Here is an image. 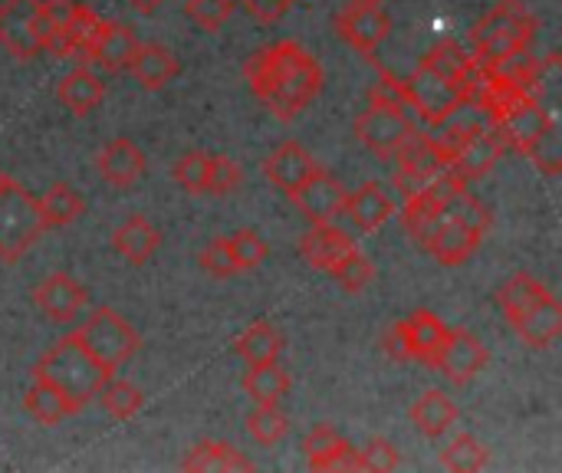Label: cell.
<instances>
[{
	"label": "cell",
	"instance_id": "1",
	"mask_svg": "<svg viewBox=\"0 0 562 473\" xmlns=\"http://www.w3.org/2000/svg\"><path fill=\"white\" fill-rule=\"evenodd\" d=\"M244 79L280 122H290L319 95L323 66L300 43L283 40L267 49H257L244 63Z\"/></svg>",
	"mask_w": 562,
	"mask_h": 473
},
{
	"label": "cell",
	"instance_id": "2",
	"mask_svg": "<svg viewBox=\"0 0 562 473\" xmlns=\"http://www.w3.org/2000/svg\"><path fill=\"white\" fill-rule=\"evenodd\" d=\"M112 372H105L86 349L76 336H63L33 369V379L53 385L56 392H63L69 398V405L76 412H82L95 395L99 388L105 385Z\"/></svg>",
	"mask_w": 562,
	"mask_h": 473
},
{
	"label": "cell",
	"instance_id": "3",
	"mask_svg": "<svg viewBox=\"0 0 562 473\" xmlns=\"http://www.w3.org/2000/svg\"><path fill=\"white\" fill-rule=\"evenodd\" d=\"M507 142V148L533 158L543 171L557 174L560 171V138H557V119L543 105V99L530 95L517 109H510L504 119L494 122Z\"/></svg>",
	"mask_w": 562,
	"mask_h": 473
},
{
	"label": "cell",
	"instance_id": "4",
	"mask_svg": "<svg viewBox=\"0 0 562 473\" xmlns=\"http://www.w3.org/2000/svg\"><path fill=\"white\" fill-rule=\"evenodd\" d=\"M533 36H537V16L524 3L504 0L484 20H477V26L471 33L474 59H477V66H494L501 59L527 53Z\"/></svg>",
	"mask_w": 562,
	"mask_h": 473
},
{
	"label": "cell",
	"instance_id": "5",
	"mask_svg": "<svg viewBox=\"0 0 562 473\" xmlns=\"http://www.w3.org/2000/svg\"><path fill=\"white\" fill-rule=\"evenodd\" d=\"M72 336H76V339L82 342V349H86L105 372H112V375H115V369H122V365L138 352V346H142V339H138V333L132 329V323H128L125 316H119L115 309H109V306L92 309L89 319H86Z\"/></svg>",
	"mask_w": 562,
	"mask_h": 473
},
{
	"label": "cell",
	"instance_id": "6",
	"mask_svg": "<svg viewBox=\"0 0 562 473\" xmlns=\"http://www.w3.org/2000/svg\"><path fill=\"white\" fill-rule=\"evenodd\" d=\"M99 16L76 0H43V49L86 59Z\"/></svg>",
	"mask_w": 562,
	"mask_h": 473
},
{
	"label": "cell",
	"instance_id": "7",
	"mask_svg": "<svg viewBox=\"0 0 562 473\" xmlns=\"http://www.w3.org/2000/svg\"><path fill=\"white\" fill-rule=\"evenodd\" d=\"M43 234L36 198L26 194L16 181H0V260L16 263Z\"/></svg>",
	"mask_w": 562,
	"mask_h": 473
},
{
	"label": "cell",
	"instance_id": "8",
	"mask_svg": "<svg viewBox=\"0 0 562 473\" xmlns=\"http://www.w3.org/2000/svg\"><path fill=\"white\" fill-rule=\"evenodd\" d=\"M0 46L16 59H33L43 49V0H3L0 3Z\"/></svg>",
	"mask_w": 562,
	"mask_h": 473
},
{
	"label": "cell",
	"instance_id": "9",
	"mask_svg": "<svg viewBox=\"0 0 562 473\" xmlns=\"http://www.w3.org/2000/svg\"><path fill=\"white\" fill-rule=\"evenodd\" d=\"M415 122L408 112H398V109H382V105H369L366 112L356 115V135L359 142L375 151L379 158H395V151L415 135Z\"/></svg>",
	"mask_w": 562,
	"mask_h": 473
},
{
	"label": "cell",
	"instance_id": "10",
	"mask_svg": "<svg viewBox=\"0 0 562 473\" xmlns=\"http://www.w3.org/2000/svg\"><path fill=\"white\" fill-rule=\"evenodd\" d=\"M405 92H408V109L425 122H438L441 115H448L454 105H461L464 99H474L468 92H461L458 86H451L448 79H441L435 69H428L425 63H418V69L405 79Z\"/></svg>",
	"mask_w": 562,
	"mask_h": 473
},
{
	"label": "cell",
	"instance_id": "11",
	"mask_svg": "<svg viewBox=\"0 0 562 473\" xmlns=\"http://www.w3.org/2000/svg\"><path fill=\"white\" fill-rule=\"evenodd\" d=\"M487 125H494L491 112H487L477 99H464V102L454 105L448 115H441L438 122H431L428 132H425V138L435 145V151H438L445 161H451V158L464 148V142H468L474 132L487 128Z\"/></svg>",
	"mask_w": 562,
	"mask_h": 473
},
{
	"label": "cell",
	"instance_id": "12",
	"mask_svg": "<svg viewBox=\"0 0 562 473\" xmlns=\"http://www.w3.org/2000/svg\"><path fill=\"white\" fill-rule=\"evenodd\" d=\"M336 30L339 36L359 49V53H375L389 36H392V16L382 10V3H366V0H352L339 10L336 16Z\"/></svg>",
	"mask_w": 562,
	"mask_h": 473
},
{
	"label": "cell",
	"instance_id": "13",
	"mask_svg": "<svg viewBox=\"0 0 562 473\" xmlns=\"http://www.w3.org/2000/svg\"><path fill=\"white\" fill-rule=\"evenodd\" d=\"M398 168H395V188L402 191V198H412L418 191L428 188V181L435 174H441L448 168V161L435 151V145L425 138V132H415L392 158Z\"/></svg>",
	"mask_w": 562,
	"mask_h": 473
},
{
	"label": "cell",
	"instance_id": "14",
	"mask_svg": "<svg viewBox=\"0 0 562 473\" xmlns=\"http://www.w3.org/2000/svg\"><path fill=\"white\" fill-rule=\"evenodd\" d=\"M491 362V352L484 349V342L474 336V333H464V329H448V339L441 346V352L435 356V369L451 379L454 385H468L474 382Z\"/></svg>",
	"mask_w": 562,
	"mask_h": 473
},
{
	"label": "cell",
	"instance_id": "15",
	"mask_svg": "<svg viewBox=\"0 0 562 473\" xmlns=\"http://www.w3.org/2000/svg\"><path fill=\"white\" fill-rule=\"evenodd\" d=\"M346 194H349L346 184L319 165L290 198L300 207V214H306L313 224H333L342 214Z\"/></svg>",
	"mask_w": 562,
	"mask_h": 473
},
{
	"label": "cell",
	"instance_id": "16",
	"mask_svg": "<svg viewBox=\"0 0 562 473\" xmlns=\"http://www.w3.org/2000/svg\"><path fill=\"white\" fill-rule=\"evenodd\" d=\"M504 151H507V142H504L501 128L497 125H487V128L474 132L464 142V148L448 161V171H454L464 184H471V181L491 174Z\"/></svg>",
	"mask_w": 562,
	"mask_h": 473
},
{
	"label": "cell",
	"instance_id": "17",
	"mask_svg": "<svg viewBox=\"0 0 562 473\" xmlns=\"http://www.w3.org/2000/svg\"><path fill=\"white\" fill-rule=\"evenodd\" d=\"M86 300V286L69 273H53L33 290V303L49 323H72L82 313Z\"/></svg>",
	"mask_w": 562,
	"mask_h": 473
},
{
	"label": "cell",
	"instance_id": "18",
	"mask_svg": "<svg viewBox=\"0 0 562 473\" xmlns=\"http://www.w3.org/2000/svg\"><path fill=\"white\" fill-rule=\"evenodd\" d=\"M138 36L125 26V23H112V20H99L92 40H89V56L92 63H99L109 72H125L138 53Z\"/></svg>",
	"mask_w": 562,
	"mask_h": 473
},
{
	"label": "cell",
	"instance_id": "19",
	"mask_svg": "<svg viewBox=\"0 0 562 473\" xmlns=\"http://www.w3.org/2000/svg\"><path fill=\"white\" fill-rule=\"evenodd\" d=\"M95 168H99L105 184L125 191V188H132L145 174V151L132 138H112L95 155Z\"/></svg>",
	"mask_w": 562,
	"mask_h": 473
},
{
	"label": "cell",
	"instance_id": "20",
	"mask_svg": "<svg viewBox=\"0 0 562 473\" xmlns=\"http://www.w3.org/2000/svg\"><path fill=\"white\" fill-rule=\"evenodd\" d=\"M319 168V161L300 145V142H283L277 151L267 155L263 161V174L273 188H280L283 194H293L313 171Z\"/></svg>",
	"mask_w": 562,
	"mask_h": 473
},
{
	"label": "cell",
	"instance_id": "21",
	"mask_svg": "<svg viewBox=\"0 0 562 473\" xmlns=\"http://www.w3.org/2000/svg\"><path fill=\"white\" fill-rule=\"evenodd\" d=\"M356 250L352 237L333 224H313L303 237H300V254L310 267L329 273L336 263H342L349 254Z\"/></svg>",
	"mask_w": 562,
	"mask_h": 473
},
{
	"label": "cell",
	"instance_id": "22",
	"mask_svg": "<svg viewBox=\"0 0 562 473\" xmlns=\"http://www.w3.org/2000/svg\"><path fill=\"white\" fill-rule=\"evenodd\" d=\"M422 63H425L428 69H435L441 79H448L451 86H458L461 92L474 95L477 79H481V66H477V59H474V56H468V53H464V46H461V43L445 40V43L431 46V53H428Z\"/></svg>",
	"mask_w": 562,
	"mask_h": 473
},
{
	"label": "cell",
	"instance_id": "23",
	"mask_svg": "<svg viewBox=\"0 0 562 473\" xmlns=\"http://www.w3.org/2000/svg\"><path fill=\"white\" fill-rule=\"evenodd\" d=\"M398 326H402V336H405L408 359H418V362L431 365L435 356L441 352L445 339H448V326L441 323V316H435L431 309H415Z\"/></svg>",
	"mask_w": 562,
	"mask_h": 473
},
{
	"label": "cell",
	"instance_id": "24",
	"mask_svg": "<svg viewBox=\"0 0 562 473\" xmlns=\"http://www.w3.org/2000/svg\"><path fill=\"white\" fill-rule=\"evenodd\" d=\"M158 247H161V234H158V227H155L148 217H142V214H132V217L112 234V250H115L119 257H125L128 263H135V267L148 263V260L155 257Z\"/></svg>",
	"mask_w": 562,
	"mask_h": 473
},
{
	"label": "cell",
	"instance_id": "25",
	"mask_svg": "<svg viewBox=\"0 0 562 473\" xmlns=\"http://www.w3.org/2000/svg\"><path fill=\"white\" fill-rule=\"evenodd\" d=\"M178 69H181L178 56L168 46H161V43L138 46V53H135V59L128 66V72L135 76V82H142V89H148V92L165 89L178 76Z\"/></svg>",
	"mask_w": 562,
	"mask_h": 473
},
{
	"label": "cell",
	"instance_id": "26",
	"mask_svg": "<svg viewBox=\"0 0 562 473\" xmlns=\"http://www.w3.org/2000/svg\"><path fill=\"white\" fill-rule=\"evenodd\" d=\"M56 99H59L72 115H89V112H95V109L102 105V99H105V82H102L92 69L79 66V69H72V72H66V76L59 79Z\"/></svg>",
	"mask_w": 562,
	"mask_h": 473
},
{
	"label": "cell",
	"instance_id": "27",
	"mask_svg": "<svg viewBox=\"0 0 562 473\" xmlns=\"http://www.w3.org/2000/svg\"><path fill=\"white\" fill-rule=\"evenodd\" d=\"M514 329L530 349H550L562 336V306L557 303V296L550 293L547 300H540L527 316L514 323Z\"/></svg>",
	"mask_w": 562,
	"mask_h": 473
},
{
	"label": "cell",
	"instance_id": "28",
	"mask_svg": "<svg viewBox=\"0 0 562 473\" xmlns=\"http://www.w3.org/2000/svg\"><path fill=\"white\" fill-rule=\"evenodd\" d=\"M342 214H346L359 230H379V227L395 214V207H392V198H389L375 181H369V184H362L359 191L346 194Z\"/></svg>",
	"mask_w": 562,
	"mask_h": 473
},
{
	"label": "cell",
	"instance_id": "29",
	"mask_svg": "<svg viewBox=\"0 0 562 473\" xmlns=\"http://www.w3.org/2000/svg\"><path fill=\"white\" fill-rule=\"evenodd\" d=\"M445 221H448L445 204H438L428 191H418V194L405 198L402 224H405V230L412 234V240H415L418 247H425V250H428V244H431V240H435V234L445 227Z\"/></svg>",
	"mask_w": 562,
	"mask_h": 473
},
{
	"label": "cell",
	"instance_id": "30",
	"mask_svg": "<svg viewBox=\"0 0 562 473\" xmlns=\"http://www.w3.org/2000/svg\"><path fill=\"white\" fill-rule=\"evenodd\" d=\"M181 471L247 473L254 471V461L244 458L234 444H224V441H201V444H194V448L188 451V458L181 461Z\"/></svg>",
	"mask_w": 562,
	"mask_h": 473
},
{
	"label": "cell",
	"instance_id": "31",
	"mask_svg": "<svg viewBox=\"0 0 562 473\" xmlns=\"http://www.w3.org/2000/svg\"><path fill=\"white\" fill-rule=\"evenodd\" d=\"M408 418H412V425H415L425 438H441V435H448V431L454 428V421H458V405H454L445 392L431 388V392H425V395L412 405Z\"/></svg>",
	"mask_w": 562,
	"mask_h": 473
},
{
	"label": "cell",
	"instance_id": "32",
	"mask_svg": "<svg viewBox=\"0 0 562 473\" xmlns=\"http://www.w3.org/2000/svg\"><path fill=\"white\" fill-rule=\"evenodd\" d=\"M36 211H40V221H43V230H53V227H69L82 217L86 211V201L82 194L66 184V181H56L49 184V191L36 201Z\"/></svg>",
	"mask_w": 562,
	"mask_h": 473
},
{
	"label": "cell",
	"instance_id": "33",
	"mask_svg": "<svg viewBox=\"0 0 562 473\" xmlns=\"http://www.w3.org/2000/svg\"><path fill=\"white\" fill-rule=\"evenodd\" d=\"M550 296V290L537 280V277H530V273H514L501 290H497V306H501V313H504V319L514 326L520 316H527L540 300H547Z\"/></svg>",
	"mask_w": 562,
	"mask_h": 473
},
{
	"label": "cell",
	"instance_id": "34",
	"mask_svg": "<svg viewBox=\"0 0 562 473\" xmlns=\"http://www.w3.org/2000/svg\"><path fill=\"white\" fill-rule=\"evenodd\" d=\"M484 237L477 234V230H471V227H464V224H458V221H445V227L435 234V240L428 244V254L438 260V263H445V267H458V263H464L474 250H477V244H481Z\"/></svg>",
	"mask_w": 562,
	"mask_h": 473
},
{
	"label": "cell",
	"instance_id": "35",
	"mask_svg": "<svg viewBox=\"0 0 562 473\" xmlns=\"http://www.w3.org/2000/svg\"><path fill=\"white\" fill-rule=\"evenodd\" d=\"M23 408H26V415H30L36 425H46V428H53V425H59L63 418L76 415V408L69 405V398H66L63 392H56L53 385L40 382V379H33V385H30V392H26V398H23Z\"/></svg>",
	"mask_w": 562,
	"mask_h": 473
},
{
	"label": "cell",
	"instance_id": "36",
	"mask_svg": "<svg viewBox=\"0 0 562 473\" xmlns=\"http://www.w3.org/2000/svg\"><path fill=\"white\" fill-rule=\"evenodd\" d=\"M283 352V336L267 323V319H257L240 339H237V356L247 362V365H267V362H277Z\"/></svg>",
	"mask_w": 562,
	"mask_h": 473
},
{
	"label": "cell",
	"instance_id": "37",
	"mask_svg": "<svg viewBox=\"0 0 562 473\" xmlns=\"http://www.w3.org/2000/svg\"><path fill=\"white\" fill-rule=\"evenodd\" d=\"M244 392L257 402V405H280L290 392V375L277 365H250L247 379H244Z\"/></svg>",
	"mask_w": 562,
	"mask_h": 473
},
{
	"label": "cell",
	"instance_id": "38",
	"mask_svg": "<svg viewBox=\"0 0 562 473\" xmlns=\"http://www.w3.org/2000/svg\"><path fill=\"white\" fill-rule=\"evenodd\" d=\"M99 402H102V408H105V415L109 418H115V421H128V418H135L138 412H142V405H145V395H142V388H135L132 382H122V379H105V385L99 388V395H95Z\"/></svg>",
	"mask_w": 562,
	"mask_h": 473
},
{
	"label": "cell",
	"instance_id": "39",
	"mask_svg": "<svg viewBox=\"0 0 562 473\" xmlns=\"http://www.w3.org/2000/svg\"><path fill=\"white\" fill-rule=\"evenodd\" d=\"M491 461V451L484 448V441H477L474 435H458L445 451H441V464L448 471L458 473H474L484 471Z\"/></svg>",
	"mask_w": 562,
	"mask_h": 473
},
{
	"label": "cell",
	"instance_id": "40",
	"mask_svg": "<svg viewBox=\"0 0 562 473\" xmlns=\"http://www.w3.org/2000/svg\"><path fill=\"white\" fill-rule=\"evenodd\" d=\"M247 431L260 441V444H280L290 435V418L277 408V405H257V412H250L247 418Z\"/></svg>",
	"mask_w": 562,
	"mask_h": 473
},
{
	"label": "cell",
	"instance_id": "41",
	"mask_svg": "<svg viewBox=\"0 0 562 473\" xmlns=\"http://www.w3.org/2000/svg\"><path fill=\"white\" fill-rule=\"evenodd\" d=\"M445 211H448V217L451 221H458V224H464V227H471V230H477L481 237L491 230V211L464 188V191H458L448 204H445Z\"/></svg>",
	"mask_w": 562,
	"mask_h": 473
},
{
	"label": "cell",
	"instance_id": "42",
	"mask_svg": "<svg viewBox=\"0 0 562 473\" xmlns=\"http://www.w3.org/2000/svg\"><path fill=\"white\" fill-rule=\"evenodd\" d=\"M329 277H333L346 293H362V290L372 283L375 267H372V260H369V257H362L359 250H352L342 263H336V267L329 270Z\"/></svg>",
	"mask_w": 562,
	"mask_h": 473
},
{
	"label": "cell",
	"instance_id": "43",
	"mask_svg": "<svg viewBox=\"0 0 562 473\" xmlns=\"http://www.w3.org/2000/svg\"><path fill=\"white\" fill-rule=\"evenodd\" d=\"M207 161H211V155H204V151H184L175 161L171 174L188 194H204L207 191Z\"/></svg>",
	"mask_w": 562,
	"mask_h": 473
},
{
	"label": "cell",
	"instance_id": "44",
	"mask_svg": "<svg viewBox=\"0 0 562 473\" xmlns=\"http://www.w3.org/2000/svg\"><path fill=\"white\" fill-rule=\"evenodd\" d=\"M234 10H237V0H188L184 7V13L207 33L221 30L234 16Z\"/></svg>",
	"mask_w": 562,
	"mask_h": 473
},
{
	"label": "cell",
	"instance_id": "45",
	"mask_svg": "<svg viewBox=\"0 0 562 473\" xmlns=\"http://www.w3.org/2000/svg\"><path fill=\"white\" fill-rule=\"evenodd\" d=\"M227 244H231V254H234L240 273L257 270L267 260V240L257 230H237L234 237H227Z\"/></svg>",
	"mask_w": 562,
	"mask_h": 473
},
{
	"label": "cell",
	"instance_id": "46",
	"mask_svg": "<svg viewBox=\"0 0 562 473\" xmlns=\"http://www.w3.org/2000/svg\"><path fill=\"white\" fill-rule=\"evenodd\" d=\"M240 168H237V161L234 158H227V155H211V161H207V191L204 194H231V191H237L240 188Z\"/></svg>",
	"mask_w": 562,
	"mask_h": 473
},
{
	"label": "cell",
	"instance_id": "47",
	"mask_svg": "<svg viewBox=\"0 0 562 473\" xmlns=\"http://www.w3.org/2000/svg\"><path fill=\"white\" fill-rule=\"evenodd\" d=\"M201 267H204L211 277H217V280H231V277L240 273V267H237V260H234V254H231L227 237H214V240L201 250Z\"/></svg>",
	"mask_w": 562,
	"mask_h": 473
},
{
	"label": "cell",
	"instance_id": "48",
	"mask_svg": "<svg viewBox=\"0 0 562 473\" xmlns=\"http://www.w3.org/2000/svg\"><path fill=\"white\" fill-rule=\"evenodd\" d=\"M369 105H382V109H398L408 112V92H405V79H395L389 72H382L372 86H369Z\"/></svg>",
	"mask_w": 562,
	"mask_h": 473
},
{
	"label": "cell",
	"instance_id": "49",
	"mask_svg": "<svg viewBox=\"0 0 562 473\" xmlns=\"http://www.w3.org/2000/svg\"><path fill=\"white\" fill-rule=\"evenodd\" d=\"M359 458H362V471H372V473H389V471H398L402 468V454L395 451V444H389V441H369L362 451H359Z\"/></svg>",
	"mask_w": 562,
	"mask_h": 473
},
{
	"label": "cell",
	"instance_id": "50",
	"mask_svg": "<svg viewBox=\"0 0 562 473\" xmlns=\"http://www.w3.org/2000/svg\"><path fill=\"white\" fill-rule=\"evenodd\" d=\"M342 441V435L336 431V428H329V425H316L310 435H306V441H303V454H306V461H310V468H316L336 444Z\"/></svg>",
	"mask_w": 562,
	"mask_h": 473
},
{
	"label": "cell",
	"instance_id": "51",
	"mask_svg": "<svg viewBox=\"0 0 562 473\" xmlns=\"http://www.w3.org/2000/svg\"><path fill=\"white\" fill-rule=\"evenodd\" d=\"M313 471H362V458H359V448H352L346 438L313 468Z\"/></svg>",
	"mask_w": 562,
	"mask_h": 473
},
{
	"label": "cell",
	"instance_id": "52",
	"mask_svg": "<svg viewBox=\"0 0 562 473\" xmlns=\"http://www.w3.org/2000/svg\"><path fill=\"white\" fill-rule=\"evenodd\" d=\"M296 0H237V7H247L260 23H277Z\"/></svg>",
	"mask_w": 562,
	"mask_h": 473
},
{
	"label": "cell",
	"instance_id": "53",
	"mask_svg": "<svg viewBox=\"0 0 562 473\" xmlns=\"http://www.w3.org/2000/svg\"><path fill=\"white\" fill-rule=\"evenodd\" d=\"M382 349L392 356V359H398V362H405L408 359V349H405V336H402V326L395 323L389 333H385V339H382Z\"/></svg>",
	"mask_w": 562,
	"mask_h": 473
},
{
	"label": "cell",
	"instance_id": "54",
	"mask_svg": "<svg viewBox=\"0 0 562 473\" xmlns=\"http://www.w3.org/2000/svg\"><path fill=\"white\" fill-rule=\"evenodd\" d=\"M128 3H132V7H135L138 13H155V10H158V7H161L165 0H128Z\"/></svg>",
	"mask_w": 562,
	"mask_h": 473
},
{
	"label": "cell",
	"instance_id": "55",
	"mask_svg": "<svg viewBox=\"0 0 562 473\" xmlns=\"http://www.w3.org/2000/svg\"><path fill=\"white\" fill-rule=\"evenodd\" d=\"M366 3H382V0H366Z\"/></svg>",
	"mask_w": 562,
	"mask_h": 473
},
{
	"label": "cell",
	"instance_id": "56",
	"mask_svg": "<svg viewBox=\"0 0 562 473\" xmlns=\"http://www.w3.org/2000/svg\"><path fill=\"white\" fill-rule=\"evenodd\" d=\"M3 178H7V174H3V171H0V181H3Z\"/></svg>",
	"mask_w": 562,
	"mask_h": 473
}]
</instances>
